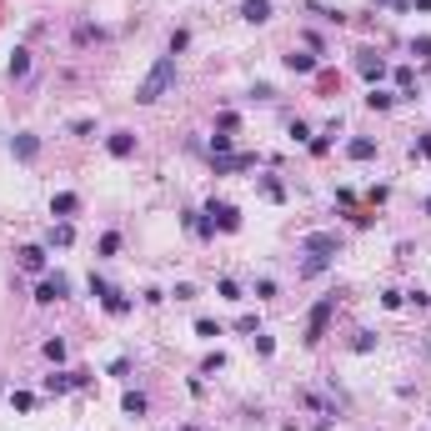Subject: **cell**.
<instances>
[{"label": "cell", "mask_w": 431, "mask_h": 431, "mask_svg": "<svg viewBox=\"0 0 431 431\" xmlns=\"http://www.w3.org/2000/svg\"><path fill=\"white\" fill-rule=\"evenodd\" d=\"M40 356H46V361H55V366H60V361H66V341H60V336H51V341H46V346H40Z\"/></svg>", "instance_id": "obj_25"}, {"label": "cell", "mask_w": 431, "mask_h": 431, "mask_svg": "<svg viewBox=\"0 0 431 431\" xmlns=\"http://www.w3.org/2000/svg\"><path fill=\"white\" fill-rule=\"evenodd\" d=\"M216 131H221V136H236V131H241V116H236V111H221V116H216Z\"/></svg>", "instance_id": "obj_24"}, {"label": "cell", "mask_w": 431, "mask_h": 431, "mask_svg": "<svg viewBox=\"0 0 431 431\" xmlns=\"http://www.w3.org/2000/svg\"><path fill=\"white\" fill-rule=\"evenodd\" d=\"M271 15H276L271 0H241V20H246V26H266Z\"/></svg>", "instance_id": "obj_10"}, {"label": "cell", "mask_w": 431, "mask_h": 431, "mask_svg": "<svg viewBox=\"0 0 431 431\" xmlns=\"http://www.w3.org/2000/svg\"><path fill=\"white\" fill-rule=\"evenodd\" d=\"M96 251H100V256H116V251H121V231H105L100 241H96Z\"/></svg>", "instance_id": "obj_27"}, {"label": "cell", "mask_w": 431, "mask_h": 431, "mask_svg": "<svg viewBox=\"0 0 431 431\" xmlns=\"http://www.w3.org/2000/svg\"><path fill=\"white\" fill-rule=\"evenodd\" d=\"M105 291H111V281H105V276H96V271H91V296H96V301H100V296H105Z\"/></svg>", "instance_id": "obj_42"}, {"label": "cell", "mask_w": 431, "mask_h": 431, "mask_svg": "<svg viewBox=\"0 0 431 431\" xmlns=\"http://www.w3.org/2000/svg\"><path fill=\"white\" fill-rule=\"evenodd\" d=\"M276 296V281H271V276H261V281H256V301H271Z\"/></svg>", "instance_id": "obj_35"}, {"label": "cell", "mask_w": 431, "mask_h": 431, "mask_svg": "<svg viewBox=\"0 0 431 431\" xmlns=\"http://www.w3.org/2000/svg\"><path fill=\"white\" fill-rule=\"evenodd\" d=\"M346 156H351V161H376V141H371V136H351V141H346Z\"/></svg>", "instance_id": "obj_18"}, {"label": "cell", "mask_w": 431, "mask_h": 431, "mask_svg": "<svg viewBox=\"0 0 431 431\" xmlns=\"http://www.w3.org/2000/svg\"><path fill=\"white\" fill-rule=\"evenodd\" d=\"M286 60V71L291 76H316V66H321V60L316 55H306V51H291V55H281Z\"/></svg>", "instance_id": "obj_16"}, {"label": "cell", "mask_w": 431, "mask_h": 431, "mask_svg": "<svg viewBox=\"0 0 431 431\" xmlns=\"http://www.w3.org/2000/svg\"><path fill=\"white\" fill-rule=\"evenodd\" d=\"M71 241H76V226H71V221H55V226L46 231V251H66Z\"/></svg>", "instance_id": "obj_14"}, {"label": "cell", "mask_w": 431, "mask_h": 431, "mask_svg": "<svg viewBox=\"0 0 431 431\" xmlns=\"http://www.w3.org/2000/svg\"><path fill=\"white\" fill-rule=\"evenodd\" d=\"M412 156H421V161H431V136H421V141L412 146Z\"/></svg>", "instance_id": "obj_46"}, {"label": "cell", "mask_w": 431, "mask_h": 431, "mask_svg": "<svg viewBox=\"0 0 431 431\" xmlns=\"http://www.w3.org/2000/svg\"><path fill=\"white\" fill-rule=\"evenodd\" d=\"M406 306H416V311H426V306H431V296H426V291L416 286V291H406Z\"/></svg>", "instance_id": "obj_34"}, {"label": "cell", "mask_w": 431, "mask_h": 431, "mask_svg": "<svg viewBox=\"0 0 431 431\" xmlns=\"http://www.w3.org/2000/svg\"><path fill=\"white\" fill-rule=\"evenodd\" d=\"M326 266H331V261H321V256H311V261H306V266H301V276H321V271H326Z\"/></svg>", "instance_id": "obj_41"}, {"label": "cell", "mask_w": 431, "mask_h": 431, "mask_svg": "<svg viewBox=\"0 0 431 431\" xmlns=\"http://www.w3.org/2000/svg\"><path fill=\"white\" fill-rule=\"evenodd\" d=\"M256 166V156L251 150H231V156H211V170L216 176H236V170H251Z\"/></svg>", "instance_id": "obj_7"}, {"label": "cell", "mask_w": 431, "mask_h": 431, "mask_svg": "<svg viewBox=\"0 0 431 431\" xmlns=\"http://www.w3.org/2000/svg\"><path fill=\"white\" fill-rule=\"evenodd\" d=\"M15 266H20V271H30V276H46L51 256H46V246H20V251H15Z\"/></svg>", "instance_id": "obj_8"}, {"label": "cell", "mask_w": 431, "mask_h": 431, "mask_svg": "<svg viewBox=\"0 0 431 431\" xmlns=\"http://www.w3.org/2000/svg\"><path fill=\"white\" fill-rule=\"evenodd\" d=\"M216 296H221V301H246V296H241V286H236L231 276H221V281H216Z\"/></svg>", "instance_id": "obj_26"}, {"label": "cell", "mask_w": 431, "mask_h": 431, "mask_svg": "<svg viewBox=\"0 0 431 431\" xmlns=\"http://www.w3.org/2000/svg\"><path fill=\"white\" fill-rule=\"evenodd\" d=\"M392 80H396V100H416V71L412 66H396Z\"/></svg>", "instance_id": "obj_15"}, {"label": "cell", "mask_w": 431, "mask_h": 431, "mask_svg": "<svg viewBox=\"0 0 431 431\" xmlns=\"http://www.w3.org/2000/svg\"><path fill=\"white\" fill-rule=\"evenodd\" d=\"M351 351H356V356H371V351H376V331H356V336H351Z\"/></svg>", "instance_id": "obj_23"}, {"label": "cell", "mask_w": 431, "mask_h": 431, "mask_svg": "<svg viewBox=\"0 0 431 431\" xmlns=\"http://www.w3.org/2000/svg\"><path fill=\"white\" fill-rule=\"evenodd\" d=\"M170 296H176V301H196V286H191V281H181V286L170 291Z\"/></svg>", "instance_id": "obj_45"}, {"label": "cell", "mask_w": 431, "mask_h": 431, "mask_svg": "<svg viewBox=\"0 0 431 431\" xmlns=\"http://www.w3.org/2000/svg\"><path fill=\"white\" fill-rule=\"evenodd\" d=\"M191 46V30H170V55H181Z\"/></svg>", "instance_id": "obj_32"}, {"label": "cell", "mask_w": 431, "mask_h": 431, "mask_svg": "<svg viewBox=\"0 0 431 431\" xmlns=\"http://www.w3.org/2000/svg\"><path fill=\"white\" fill-rule=\"evenodd\" d=\"M105 150H111L116 161H131L136 156V136L131 131H111V136H105Z\"/></svg>", "instance_id": "obj_11"}, {"label": "cell", "mask_w": 431, "mask_h": 431, "mask_svg": "<svg viewBox=\"0 0 431 431\" xmlns=\"http://www.w3.org/2000/svg\"><path fill=\"white\" fill-rule=\"evenodd\" d=\"M421 211H426V216H431V196H426V201H421Z\"/></svg>", "instance_id": "obj_48"}, {"label": "cell", "mask_w": 431, "mask_h": 431, "mask_svg": "<svg viewBox=\"0 0 431 431\" xmlns=\"http://www.w3.org/2000/svg\"><path fill=\"white\" fill-rule=\"evenodd\" d=\"M236 331H241V336H256L261 326H256V316H236Z\"/></svg>", "instance_id": "obj_38"}, {"label": "cell", "mask_w": 431, "mask_h": 431, "mask_svg": "<svg viewBox=\"0 0 431 431\" xmlns=\"http://www.w3.org/2000/svg\"><path fill=\"white\" fill-rule=\"evenodd\" d=\"M366 105H371V111H392V105H396V91H381V85H371Z\"/></svg>", "instance_id": "obj_21"}, {"label": "cell", "mask_w": 431, "mask_h": 431, "mask_svg": "<svg viewBox=\"0 0 431 431\" xmlns=\"http://www.w3.org/2000/svg\"><path fill=\"white\" fill-rule=\"evenodd\" d=\"M196 336L216 341V336H221V321H211V316H196Z\"/></svg>", "instance_id": "obj_28"}, {"label": "cell", "mask_w": 431, "mask_h": 431, "mask_svg": "<svg viewBox=\"0 0 431 431\" xmlns=\"http://www.w3.org/2000/svg\"><path fill=\"white\" fill-rule=\"evenodd\" d=\"M412 55H421V60H431V35H416V40H412Z\"/></svg>", "instance_id": "obj_36"}, {"label": "cell", "mask_w": 431, "mask_h": 431, "mask_svg": "<svg viewBox=\"0 0 431 431\" xmlns=\"http://www.w3.org/2000/svg\"><path fill=\"white\" fill-rule=\"evenodd\" d=\"M206 216H211V221H216V231H226V236H236V231H241V206H231V201H206Z\"/></svg>", "instance_id": "obj_5"}, {"label": "cell", "mask_w": 431, "mask_h": 431, "mask_svg": "<svg viewBox=\"0 0 431 431\" xmlns=\"http://www.w3.org/2000/svg\"><path fill=\"white\" fill-rule=\"evenodd\" d=\"M331 316H336V291L331 296H321L316 306H311V316H306V346H321V341H326V326H331Z\"/></svg>", "instance_id": "obj_2"}, {"label": "cell", "mask_w": 431, "mask_h": 431, "mask_svg": "<svg viewBox=\"0 0 431 431\" xmlns=\"http://www.w3.org/2000/svg\"><path fill=\"white\" fill-rule=\"evenodd\" d=\"M181 431H206V426H181Z\"/></svg>", "instance_id": "obj_49"}, {"label": "cell", "mask_w": 431, "mask_h": 431, "mask_svg": "<svg viewBox=\"0 0 431 431\" xmlns=\"http://www.w3.org/2000/svg\"><path fill=\"white\" fill-rule=\"evenodd\" d=\"M76 40H80V46H91V40H100V30L96 26H76Z\"/></svg>", "instance_id": "obj_40"}, {"label": "cell", "mask_w": 431, "mask_h": 431, "mask_svg": "<svg viewBox=\"0 0 431 431\" xmlns=\"http://www.w3.org/2000/svg\"><path fill=\"white\" fill-rule=\"evenodd\" d=\"M356 76H361L366 85H381V80H386V60H381L371 46H361V51H356Z\"/></svg>", "instance_id": "obj_6"}, {"label": "cell", "mask_w": 431, "mask_h": 431, "mask_svg": "<svg viewBox=\"0 0 431 431\" xmlns=\"http://www.w3.org/2000/svg\"><path fill=\"white\" fill-rule=\"evenodd\" d=\"M301 40H306V46H311V51H316V55H321V51H326V40H321V35H316V30H301Z\"/></svg>", "instance_id": "obj_43"}, {"label": "cell", "mask_w": 431, "mask_h": 431, "mask_svg": "<svg viewBox=\"0 0 431 431\" xmlns=\"http://www.w3.org/2000/svg\"><path fill=\"white\" fill-rule=\"evenodd\" d=\"M301 251L331 261V256H341V236H336V231H306V236H301Z\"/></svg>", "instance_id": "obj_3"}, {"label": "cell", "mask_w": 431, "mask_h": 431, "mask_svg": "<svg viewBox=\"0 0 431 431\" xmlns=\"http://www.w3.org/2000/svg\"><path fill=\"white\" fill-rule=\"evenodd\" d=\"M261 196H266V201H276V206H281V201H286V186H281V181H276V176H261Z\"/></svg>", "instance_id": "obj_22"}, {"label": "cell", "mask_w": 431, "mask_h": 431, "mask_svg": "<svg viewBox=\"0 0 431 431\" xmlns=\"http://www.w3.org/2000/svg\"><path fill=\"white\" fill-rule=\"evenodd\" d=\"M121 412H125V416H146V412H150L146 392H125V396H121Z\"/></svg>", "instance_id": "obj_20"}, {"label": "cell", "mask_w": 431, "mask_h": 431, "mask_svg": "<svg viewBox=\"0 0 431 431\" xmlns=\"http://www.w3.org/2000/svg\"><path fill=\"white\" fill-rule=\"evenodd\" d=\"M381 306L386 311H401L406 306V291H381Z\"/></svg>", "instance_id": "obj_29"}, {"label": "cell", "mask_w": 431, "mask_h": 431, "mask_svg": "<svg viewBox=\"0 0 431 431\" xmlns=\"http://www.w3.org/2000/svg\"><path fill=\"white\" fill-rule=\"evenodd\" d=\"M100 306H105V316H116V321H121V316H131V311H136V301L125 296V291H116V286H111V291L100 296Z\"/></svg>", "instance_id": "obj_9"}, {"label": "cell", "mask_w": 431, "mask_h": 431, "mask_svg": "<svg viewBox=\"0 0 431 431\" xmlns=\"http://www.w3.org/2000/svg\"><path fill=\"white\" fill-rule=\"evenodd\" d=\"M6 71H10V80H26V76H30V51H26V46H15V51H10V60H6Z\"/></svg>", "instance_id": "obj_17"}, {"label": "cell", "mask_w": 431, "mask_h": 431, "mask_svg": "<svg viewBox=\"0 0 431 431\" xmlns=\"http://www.w3.org/2000/svg\"><path fill=\"white\" fill-rule=\"evenodd\" d=\"M76 211H80V196H76V191H55V196H51V216H55V221H71Z\"/></svg>", "instance_id": "obj_12"}, {"label": "cell", "mask_w": 431, "mask_h": 431, "mask_svg": "<svg viewBox=\"0 0 431 431\" xmlns=\"http://www.w3.org/2000/svg\"><path fill=\"white\" fill-rule=\"evenodd\" d=\"M170 85H176V55H161L156 66L146 71V80L136 85V100H141V105H156V100L170 91Z\"/></svg>", "instance_id": "obj_1"}, {"label": "cell", "mask_w": 431, "mask_h": 431, "mask_svg": "<svg viewBox=\"0 0 431 431\" xmlns=\"http://www.w3.org/2000/svg\"><path fill=\"white\" fill-rule=\"evenodd\" d=\"M406 6H412V10H431V0H406Z\"/></svg>", "instance_id": "obj_47"}, {"label": "cell", "mask_w": 431, "mask_h": 431, "mask_svg": "<svg viewBox=\"0 0 431 431\" xmlns=\"http://www.w3.org/2000/svg\"><path fill=\"white\" fill-rule=\"evenodd\" d=\"M71 136H96V121H85V116L71 121Z\"/></svg>", "instance_id": "obj_37"}, {"label": "cell", "mask_w": 431, "mask_h": 431, "mask_svg": "<svg viewBox=\"0 0 431 431\" xmlns=\"http://www.w3.org/2000/svg\"><path fill=\"white\" fill-rule=\"evenodd\" d=\"M291 141H311V125L306 121H291Z\"/></svg>", "instance_id": "obj_44"}, {"label": "cell", "mask_w": 431, "mask_h": 431, "mask_svg": "<svg viewBox=\"0 0 431 431\" xmlns=\"http://www.w3.org/2000/svg\"><path fill=\"white\" fill-rule=\"evenodd\" d=\"M71 386H76V381H71V371H51L46 381H40V392H46V396H66Z\"/></svg>", "instance_id": "obj_19"}, {"label": "cell", "mask_w": 431, "mask_h": 431, "mask_svg": "<svg viewBox=\"0 0 431 431\" xmlns=\"http://www.w3.org/2000/svg\"><path fill=\"white\" fill-rule=\"evenodd\" d=\"M231 146H236L231 136H211V156H231Z\"/></svg>", "instance_id": "obj_33"}, {"label": "cell", "mask_w": 431, "mask_h": 431, "mask_svg": "<svg viewBox=\"0 0 431 431\" xmlns=\"http://www.w3.org/2000/svg\"><path fill=\"white\" fill-rule=\"evenodd\" d=\"M251 341H256V356H276V341H271L266 331H256Z\"/></svg>", "instance_id": "obj_30"}, {"label": "cell", "mask_w": 431, "mask_h": 431, "mask_svg": "<svg viewBox=\"0 0 431 431\" xmlns=\"http://www.w3.org/2000/svg\"><path fill=\"white\" fill-rule=\"evenodd\" d=\"M71 296V276H60V271H46L40 276V286H35V301L40 306H55V301H66Z\"/></svg>", "instance_id": "obj_4"}, {"label": "cell", "mask_w": 431, "mask_h": 431, "mask_svg": "<svg viewBox=\"0 0 431 431\" xmlns=\"http://www.w3.org/2000/svg\"><path fill=\"white\" fill-rule=\"evenodd\" d=\"M306 150H311V156H326L331 141H326V136H311V141H306Z\"/></svg>", "instance_id": "obj_39"}, {"label": "cell", "mask_w": 431, "mask_h": 431, "mask_svg": "<svg viewBox=\"0 0 431 431\" xmlns=\"http://www.w3.org/2000/svg\"><path fill=\"white\" fill-rule=\"evenodd\" d=\"M10 156H15V161H35V156H40V136H30V131L10 136Z\"/></svg>", "instance_id": "obj_13"}, {"label": "cell", "mask_w": 431, "mask_h": 431, "mask_svg": "<svg viewBox=\"0 0 431 431\" xmlns=\"http://www.w3.org/2000/svg\"><path fill=\"white\" fill-rule=\"evenodd\" d=\"M10 406L15 412H35V396L30 392H10Z\"/></svg>", "instance_id": "obj_31"}]
</instances>
